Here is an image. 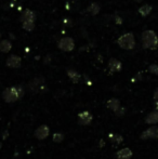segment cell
Masks as SVG:
<instances>
[{"label": "cell", "instance_id": "6", "mask_svg": "<svg viewBox=\"0 0 158 159\" xmlns=\"http://www.w3.org/2000/svg\"><path fill=\"white\" fill-rule=\"evenodd\" d=\"M49 133H50L49 127L46 126V125H42V126L37 128L34 135H35V138L38 139V140H44V139H47L49 136Z\"/></svg>", "mask_w": 158, "mask_h": 159}, {"label": "cell", "instance_id": "4", "mask_svg": "<svg viewBox=\"0 0 158 159\" xmlns=\"http://www.w3.org/2000/svg\"><path fill=\"white\" fill-rule=\"evenodd\" d=\"M140 138L142 140H148V139H158V127L154 126V127H150L145 130V131L142 132L141 136Z\"/></svg>", "mask_w": 158, "mask_h": 159}, {"label": "cell", "instance_id": "21", "mask_svg": "<svg viewBox=\"0 0 158 159\" xmlns=\"http://www.w3.org/2000/svg\"><path fill=\"white\" fill-rule=\"evenodd\" d=\"M63 140H64V135L62 133H60V132L53 134V141H54L55 143H61Z\"/></svg>", "mask_w": 158, "mask_h": 159}, {"label": "cell", "instance_id": "24", "mask_svg": "<svg viewBox=\"0 0 158 159\" xmlns=\"http://www.w3.org/2000/svg\"><path fill=\"white\" fill-rule=\"evenodd\" d=\"M154 101L156 104V109H158V89H156L154 92Z\"/></svg>", "mask_w": 158, "mask_h": 159}, {"label": "cell", "instance_id": "9", "mask_svg": "<svg viewBox=\"0 0 158 159\" xmlns=\"http://www.w3.org/2000/svg\"><path fill=\"white\" fill-rule=\"evenodd\" d=\"M21 63H22L21 57L15 54L10 55L8 57V60H7V66L10 67V68H19L21 66Z\"/></svg>", "mask_w": 158, "mask_h": 159}, {"label": "cell", "instance_id": "7", "mask_svg": "<svg viewBox=\"0 0 158 159\" xmlns=\"http://www.w3.org/2000/svg\"><path fill=\"white\" fill-rule=\"evenodd\" d=\"M92 115H91L89 111H81V113L78 114V124L81 125V126H88L92 122Z\"/></svg>", "mask_w": 158, "mask_h": 159}, {"label": "cell", "instance_id": "1", "mask_svg": "<svg viewBox=\"0 0 158 159\" xmlns=\"http://www.w3.org/2000/svg\"><path fill=\"white\" fill-rule=\"evenodd\" d=\"M24 95V89L21 86L10 87L2 92V98L7 103H14Z\"/></svg>", "mask_w": 158, "mask_h": 159}, {"label": "cell", "instance_id": "22", "mask_svg": "<svg viewBox=\"0 0 158 159\" xmlns=\"http://www.w3.org/2000/svg\"><path fill=\"white\" fill-rule=\"evenodd\" d=\"M150 71H151V73H153V74H155V75H157V74H158V66L156 64L151 65V66H150Z\"/></svg>", "mask_w": 158, "mask_h": 159}, {"label": "cell", "instance_id": "3", "mask_svg": "<svg viewBox=\"0 0 158 159\" xmlns=\"http://www.w3.org/2000/svg\"><path fill=\"white\" fill-rule=\"evenodd\" d=\"M117 43L121 47L122 49H126V50H131V49L134 48L135 42H134V37H133L132 34L128 33L122 35L121 37L117 40Z\"/></svg>", "mask_w": 158, "mask_h": 159}, {"label": "cell", "instance_id": "11", "mask_svg": "<svg viewBox=\"0 0 158 159\" xmlns=\"http://www.w3.org/2000/svg\"><path fill=\"white\" fill-rule=\"evenodd\" d=\"M145 122L147 125H155L158 124V109L154 111L152 113H150L145 117Z\"/></svg>", "mask_w": 158, "mask_h": 159}, {"label": "cell", "instance_id": "12", "mask_svg": "<svg viewBox=\"0 0 158 159\" xmlns=\"http://www.w3.org/2000/svg\"><path fill=\"white\" fill-rule=\"evenodd\" d=\"M21 20H22V22H35L34 12H33V11H30V10L24 11V13L22 14Z\"/></svg>", "mask_w": 158, "mask_h": 159}, {"label": "cell", "instance_id": "5", "mask_svg": "<svg viewBox=\"0 0 158 159\" xmlns=\"http://www.w3.org/2000/svg\"><path fill=\"white\" fill-rule=\"evenodd\" d=\"M43 84H44V79L42 77L35 78V79H33L32 81L28 84V88H29V90L32 91V92L36 93L42 88Z\"/></svg>", "mask_w": 158, "mask_h": 159}, {"label": "cell", "instance_id": "18", "mask_svg": "<svg viewBox=\"0 0 158 159\" xmlns=\"http://www.w3.org/2000/svg\"><path fill=\"white\" fill-rule=\"evenodd\" d=\"M151 11H152V7L148 6V4H145V6H143L142 8H140V13H141L143 16L148 15L151 13Z\"/></svg>", "mask_w": 158, "mask_h": 159}, {"label": "cell", "instance_id": "26", "mask_svg": "<svg viewBox=\"0 0 158 159\" xmlns=\"http://www.w3.org/2000/svg\"><path fill=\"white\" fill-rule=\"evenodd\" d=\"M1 146H2V144H1V142H0V148H1Z\"/></svg>", "mask_w": 158, "mask_h": 159}, {"label": "cell", "instance_id": "23", "mask_svg": "<svg viewBox=\"0 0 158 159\" xmlns=\"http://www.w3.org/2000/svg\"><path fill=\"white\" fill-rule=\"evenodd\" d=\"M114 113L116 114L117 116H119V117H120V116H122L124 113H126V109H124V107H121V106H120L119 108L117 109V111H114Z\"/></svg>", "mask_w": 158, "mask_h": 159}, {"label": "cell", "instance_id": "2", "mask_svg": "<svg viewBox=\"0 0 158 159\" xmlns=\"http://www.w3.org/2000/svg\"><path fill=\"white\" fill-rule=\"evenodd\" d=\"M142 43H143L144 48H150L154 49L158 44V37L153 30H145L142 34Z\"/></svg>", "mask_w": 158, "mask_h": 159}, {"label": "cell", "instance_id": "16", "mask_svg": "<svg viewBox=\"0 0 158 159\" xmlns=\"http://www.w3.org/2000/svg\"><path fill=\"white\" fill-rule=\"evenodd\" d=\"M67 75H68V77L73 80V82H75V84H77V82L80 80V78H81V76H80L76 70H73V69H70V70L67 71Z\"/></svg>", "mask_w": 158, "mask_h": 159}, {"label": "cell", "instance_id": "14", "mask_svg": "<svg viewBox=\"0 0 158 159\" xmlns=\"http://www.w3.org/2000/svg\"><path fill=\"white\" fill-rule=\"evenodd\" d=\"M108 67L112 71H119L121 69V63L118 61V60L112 59L108 63Z\"/></svg>", "mask_w": 158, "mask_h": 159}, {"label": "cell", "instance_id": "20", "mask_svg": "<svg viewBox=\"0 0 158 159\" xmlns=\"http://www.w3.org/2000/svg\"><path fill=\"white\" fill-rule=\"evenodd\" d=\"M35 27L34 22H23V28L26 30H33Z\"/></svg>", "mask_w": 158, "mask_h": 159}, {"label": "cell", "instance_id": "25", "mask_svg": "<svg viewBox=\"0 0 158 159\" xmlns=\"http://www.w3.org/2000/svg\"><path fill=\"white\" fill-rule=\"evenodd\" d=\"M7 135H9V132H8V131H4V132H3V135H2V139H3V140H6V139H7Z\"/></svg>", "mask_w": 158, "mask_h": 159}, {"label": "cell", "instance_id": "8", "mask_svg": "<svg viewBox=\"0 0 158 159\" xmlns=\"http://www.w3.org/2000/svg\"><path fill=\"white\" fill-rule=\"evenodd\" d=\"M59 47L63 51H72L74 49V40L70 37H65L59 42Z\"/></svg>", "mask_w": 158, "mask_h": 159}, {"label": "cell", "instance_id": "27", "mask_svg": "<svg viewBox=\"0 0 158 159\" xmlns=\"http://www.w3.org/2000/svg\"><path fill=\"white\" fill-rule=\"evenodd\" d=\"M0 37H1V33H0Z\"/></svg>", "mask_w": 158, "mask_h": 159}, {"label": "cell", "instance_id": "10", "mask_svg": "<svg viewBox=\"0 0 158 159\" xmlns=\"http://www.w3.org/2000/svg\"><path fill=\"white\" fill-rule=\"evenodd\" d=\"M133 153L129 147H124V148H121L120 151L117 152L116 154V158L117 159H131Z\"/></svg>", "mask_w": 158, "mask_h": 159}, {"label": "cell", "instance_id": "13", "mask_svg": "<svg viewBox=\"0 0 158 159\" xmlns=\"http://www.w3.org/2000/svg\"><path fill=\"white\" fill-rule=\"evenodd\" d=\"M106 106H107V108H110V109H112L113 111H115L120 107V102L117 100V98H111V100H108L107 103H106Z\"/></svg>", "mask_w": 158, "mask_h": 159}, {"label": "cell", "instance_id": "15", "mask_svg": "<svg viewBox=\"0 0 158 159\" xmlns=\"http://www.w3.org/2000/svg\"><path fill=\"white\" fill-rule=\"evenodd\" d=\"M11 48H12V44H11V42L9 40H2L0 42V52L8 53L11 50Z\"/></svg>", "mask_w": 158, "mask_h": 159}, {"label": "cell", "instance_id": "17", "mask_svg": "<svg viewBox=\"0 0 158 159\" xmlns=\"http://www.w3.org/2000/svg\"><path fill=\"white\" fill-rule=\"evenodd\" d=\"M110 140L112 141L114 144L118 145L120 143H122V141H124V138H122L120 134H114V133H111L110 134Z\"/></svg>", "mask_w": 158, "mask_h": 159}, {"label": "cell", "instance_id": "19", "mask_svg": "<svg viewBox=\"0 0 158 159\" xmlns=\"http://www.w3.org/2000/svg\"><path fill=\"white\" fill-rule=\"evenodd\" d=\"M88 11L91 13V14H93V15H95L97 12L100 11V6L99 4H97V3H92L90 7L88 8Z\"/></svg>", "mask_w": 158, "mask_h": 159}]
</instances>
